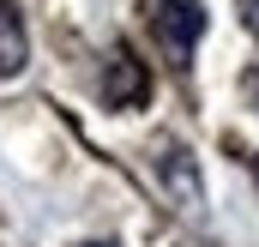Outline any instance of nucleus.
Wrapping results in <instances>:
<instances>
[{
  "label": "nucleus",
  "mask_w": 259,
  "mask_h": 247,
  "mask_svg": "<svg viewBox=\"0 0 259 247\" xmlns=\"http://www.w3.org/2000/svg\"><path fill=\"white\" fill-rule=\"evenodd\" d=\"M241 91H247V103H253V109H259V66H253V72H247V85H241Z\"/></svg>",
  "instance_id": "obj_6"
},
{
  "label": "nucleus",
  "mask_w": 259,
  "mask_h": 247,
  "mask_svg": "<svg viewBox=\"0 0 259 247\" xmlns=\"http://www.w3.org/2000/svg\"><path fill=\"white\" fill-rule=\"evenodd\" d=\"M145 91H151V78H145V66L133 61V49H115L109 66H103V97L115 109H133V103H145Z\"/></svg>",
  "instance_id": "obj_3"
},
{
  "label": "nucleus",
  "mask_w": 259,
  "mask_h": 247,
  "mask_svg": "<svg viewBox=\"0 0 259 247\" xmlns=\"http://www.w3.org/2000/svg\"><path fill=\"white\" fill-rule=\"evenodd\" d=\"M151 169H157L163 193L175 199V211H199V163L181 139H157L151 145Z\"/></svg>",
  "instance_id": "obj_2"
},
{
  "label": "nucleus",
  "mask_w": 259,
  "mask_h": 247,
  "mask_svg": "<svg viewBox=\"0 0 259 247\" xmlns=\"http://www.w3.org/2000/svg\"><path fill=\"white\" fill-rule=\"evenodd\" d=\"M235 6H241V24L259 36V0H235Z\"/></svg>",
  "instance_id": "obj_5"
},
{
  "label": "nucleus",
  "mask_w": 259,
  "mask_h": 247,
  "mask_svg": "<svg viewBox=\"0 0 259 247\" xmlns=\"http://www.w3.org/2000/svg\"><path fill=\"white\" fill-rule=\"evenodd\" d=\"M84 247H115V241H84Z\"/></svg>",
  "instance_id": "obj_8"
},
{
  "label": "nucleus",
  "mask_w": 259,
  "mask_h": 247,
  "mask_svg": "<svg viewBox=\"0 0 259 247\" xmlns=\"http://www.w3.org/2000/svg\"><path fill=\"white\" fill-rule=\"evenodd\" d=\"M253 187H259V151H253Z\"/></svg>",
  "instance_id": "obj_7"
},
{
  "label": "nucleus",
  "mask_w": 259,
  "mask_h": 247,
  "mask_svg": "<svg viewBox=\"0 0 259 247\" xmlns=\"http://www.w3.org/2000/svg\"><path fill=\"white\" fill-rule=\"evenodd\" d=\"M145 18H151L157 43H163L175 61H187L193 43L205 36V6H199V0H145Z\"/></svg>",
  "instance_id": "obj_1"
},
{
  "label": "nucleus",
  "mask_w": 259,
  "mask_h": 247,
  "mask_svg": "<svg viewBox=\"0 0 259 247\" xmlns=\"http://www.w3.org/2000/svg\"><path fill=\"white\" fill-rule=\"evenodd\" d=\"M24 61H30V30H24L18 6H12V0H0V78L24 72Z\"/></svg>",
  "instance_id": "obj_4"
}]
</instances>
